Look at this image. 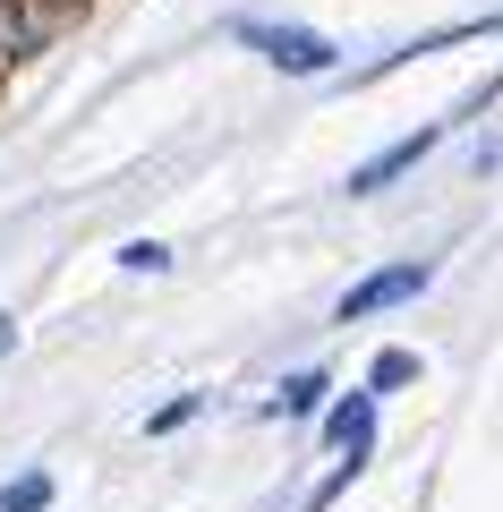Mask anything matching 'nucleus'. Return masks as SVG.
<instances>
[{"mask_svg":"<svg viewBox=\"0 0 503 512\" xmlns=\"http://www.w3.org/2000/svg\"><path fill=\"white\" fill-rule=\"evenodd\" d=\"M256 52H265L273 69H299V77H324V69H333V43L307 35V26H265V35H256Z\"/></svg>","mask_w":503,"mask_h":512,"instance_id":"f257e3e1","label":"nucleus"},{"mask_svg":"<svg viewBox=\"0 0 503 512\" xmlns=\"http://www.w3.org/2000/svg\"><path fill=\"white\" fill-rule=\"evenodd\" d=\"M444 128H452V120H435V128H418V137H401V146H384V154H376V163H359V171H350V197H376V188H384V180H401V171H410V163H418V154H427V146H435V137H444Z\"/></svg>","mask_w":503,"mask_h":512,"instance_id":"f03ea898","label":"nucleus"},{"mask_svg":"<svg viewBox=\"0 0 503 512\" xmlns=\"http://www.w3.org/2000/svg\"><path fill=\"white\" fill-rule=\"evenodd\" d=\"M427 291V265H384V274H367L359 291L342 299V316H376V308H393V299H418Z\"/></svg>","mask_w":503,"mask_h":512,"instance_id":"7ed1b4c3","label":"nucleus"},{"mask_svg":"<svg viewBox=\"0 0 503 512\" xmlns=\"http://www.w3.org/2000/svg\"><path fill=\"white\" fill-rule=\"evenodd\" d=\"M324 427H333V444H342V461H367V444H376V410H367V402H342V410H333Z\"/></svg>","mask_w":503,"mask_h":512,"instance_id":"20e7f679","label":"nucleus"},{"mask_svg":"<svg viewBox=\"0 0 503 512\" xmlns=\"http://www.w3.org/2000/svg\"><path fill=\"white\" fill-rule=\"evenodd\" d=\"M410 376H418V359H410V350H384V359L367 367V384H376V393H401Z\"/></svg>","mask_w":503,"mask_h":512,"instance_id":"39448f33","label":"nucleus"},{"mask_svg":"<svg viewBox=\"0 0 503 512\" xmlns=\"http://www.w3.org/2000/svg\"><path fill=\"white\" fill-rule=\"evenodd\" d=\"M52 504V478H18V487H0V512H43Z\"/></svg>","mask_w":503,"mask_h":512,"instance_id":"423d86ee","label":"nucleus"},{"mask_svg":"<svg viewBox=\"0 0 503 512\" xmlns=\"http://www.w3.org/2000/svg\"><path fill=\"white\" fill-rule=\"evenodd\" d=\"M324 384H333V376H290L282 384V410H290V419H307V410L324 402Z\"/></svg>","mask_w":503,"mask_h":512,"instance_id":"0eeeda50","label":"nucleus"},{"mask_svg":"<svg viewBox=\"0 0 503 512\" xmlns=\"http://www.w3.org/2000/svg\"><path fill=\"white\" fill-rule=\"evenodd\" d=\"M120 265H128V274H162V265H171V256H162L154 239H137V248H120Z\"/></svg>","mask_w":503,"mask_h":512,"instance_id":"6e6552de","label":"nucleus"},{"mask_svg":"<svg viewBox=\"0 0 503 512\" xmlns=\"http://www.w3.org/2000/svg\"><path fill=\"white\" fill-rule=\"evenodd\" d=\"M0 52H26V18H18V0H0Z\"/></svg>","mask_w":503,"mask_h":512,"instance_id":"1a4fd4ad","label":"nucleus"}]
</instances>
